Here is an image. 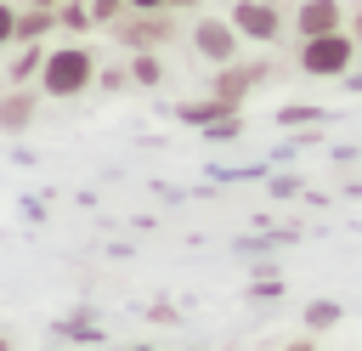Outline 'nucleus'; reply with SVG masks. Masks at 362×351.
Wrapping results in <instances>:
<instances>
[{
	"label": "nucleus",
	"mask_w": 362,
	"mask_h": 351,
	"mask_svg": "<svg viewBox=\"0 0 362 351\" xmlns=\"http://www.w3.org/2000/svg\"><path fill=\"white\" fill-rule=\"evenodd\" d=\"M294 62H300V74H311V79H345L351 62H356V34H351V28L311 34V40H300Z\"/></svg>",
	"instance_id": "obj_1"
},
{
	"label": "nucleus",
	"mask_w": 362,
	"mask_h": 351,
	"mask_svg": "<svg viewBox=\"0 0 362 351\" xmlns=\"http://www.w3.org/2000/svg\"><path fill=\"white\" fill-rule=\"evenodd\" d=\"M90 79H96V57H90L85 45H62V51H51V57L40 62L45 96H79Z\"/></svg>",
	"instance_id": "obj_2"
},
{
	"label": "nucleus",
	"mask_w": 362,
	"mask_h": 351,
	"mask_svg": "<svg viewBox=\"0 0 362 351\" xmlns=\"http://www.w3.org/2000/svg\"><path fill=\"white\" fill-rule=\"evenodd\" d=\"M232 28L243 34V40H255V45H277L283 40V6L277 0H232Z\"/></svg>",
	"instance_id": "obj_3"
},
{
	"label": "nucleus",
	"mask_w": 362,
	"mask_h": 351,
	"mask_svg": "<svg viewBox=\"0 0 362 351\" xmlns=\"http://www.w3.org/2000/svg\"><path fill=\"white\" fill-rule=\"evenodd\" d=\"M238 45H243V34L232 28V17H198L192 23V51L204 57V62H238Z\"/></svg>",
	"instance_id": "obj_4"
},
{
	"label": "nucleus",
	"mask_w": 362,
	"mask_h": 351,
	"mask_svg": "<svg viewBox=\"0 0 362 351\" xmlns=\"http://www.w3.org/2000/svg\"><path fill=\"white\" fill-rule=\"evenodd\" d=\"M260 79H266V62H221V74H215V96H221L226 108H238Z\"/></svg>",
	"instance_id": "obj_5"
},
{
	"label": "nucleus",
	"mask_w": 362,
	"mask_h": 351,
	"mask_svg": "<svg viewBox=\"0 0 362 351\" xmlns=\"http://www.w3.org/2000/svg\"><path fill=\"white\" fill-rule=\"evenodd\" d=\"M328 28H345L339 0H300L294 6V40H311V34H328Z\"/></svg>",
	"instance_id": "obj_6"
},
{
	"label": "nucleus",
	"mask_w": 362,
	"mask_h": 351,
	"mask_svg": "<svg viewBox=\"0 0 362 351\" xmlns=\"http://www.w3.org/2000/svg\"><path fill=\"white\" fill-rule=\"evenodd\" d=\"M164 40H170L164 11H136V17L124 23V45H136V51H158Z\"/></svg>",
	"instance_id": "obj_7"
},
{
	"label": "nucleus",
	"mask_w": 362,
	"mask_h": 351,
	"mask_svg": "<svg viewBox=\"0 0 362 351\" xmlns=\"http://www.w3.org/2000/svg\"><path fill=\"white\" fill-rule=\"evenodd\" d=\"M226 113H238V108H226V102H221L215 91H209L204 102H187V108H181V119H187V125H221Z\"/></svg>",
	"instance_id": "obj_8"
},
{
	"label": "nucleus",
	"mask_w": 362,
	"mask_h": 351,
	"mask_svg": "<svg viewBox=\"0 0 362 351\" xmlns=\"http://www.w3.org/2000/svg\"><path fill=\"white\" fill-rule=\"evenodd\" d=\"M28 113H34V96H6L0 102V130H17V125H28Z\"/></svg>",
	"instance_id": "obj_9"
},
{
	"label": "nucleus",
	"mask_w": 362,
	"mask_h": 351,
	"mask_svg": "<svg viewBox=\"0 0 362 351\" xmlns=\"http://www.w3.org/2000/svg\"><path fill=\"white\" fill-rule=\"evenodd\" d=\"M57 23V6H34L28 17H17V40H34V34H45Z\"/></svg>",
	"instance_id": "obj_10"
},
{
	"label": "nucleus",
	"mask_w": 362,
	"mask_h": 351,
	"mask_svg": "<svg viewBox=\"0 0 362 351\" xmlns=\"http://www.w3.org/2000/svg\"><path fill=\"white\" fill-rule=\"evenodd\" d=\"M130 79H136V85H158V79H164V62H158L153 51H141V57L130 62Z\"/></svg>",
	"instance_id": "obj_11"
},
{
	"label": "nucleus",
	"mask_w": 362,
	"mask_h": 351,
	"mask_svg": "<svg viewBox=\"0 0 362 351\" xmlns=\"http://www.w3.org/2000/svg\"><path fill=\"white\" fill-rule=\"evenodd\" d=\"M305 323H311V328H334V323H339V306H334V300H311V306H305Z\"/></svg>",
	"instance_id": "obj_12"
},
{
	"label": "nucleus",
	"mask_w": 362,
	"mask_h": 351,
	"mask_svg": "<svg viewBox=\"0 0 362 351\" xmlns=\"http://www.w3.org/2000/svg\"><path fill=\"white\" fill-rule=\"evenodd\" d=\"M124 11H130V0H90V23H113Z\"/></svg>",
	"instance_id": "obj_13"
},
{
	"label": "nucleus",
	"mask_w": 362,
	"mask_h": 351,
	"mask_svg": "<svg viewBox=\"0 0 362 351\" xmlns=\"http://www.w3.org/2000/svg\"><path fill=\"white\" fill-rule=\"evenodd\" d=\"M6 40H17V11L0 0V45H6Z\"/></svg>",
	"instance_id": "obj_14"
},
{
	"label": "nucleus",
	"mask_w": 362,
	"mask_h": 351,
	"mask_svg": "<svg viewBox=\"0 0 362 351\" xmlns=\"http://www.w3.org/2000/svg\"><path fill=\"white\" fill-rule=\"evenodd\" d=\"M317 108H283V125H311Z\"/></svg>",
	"instance_id": "obj_15"
},
{
	"label": "nucleus",
	"mask_w": 362,
	"mask_h": 351,
	"mask_svg": "<svg viewBox=\"0 0 362 351\" xmlns=\"http://www.w3.org/2000/svg\"><path fill=\"white\" fill-rule=\"evenodd\" d=\"M130 11H170V0H130Z\"/></svg>",
	"instance_id": "obj_16"
},
{
	"label": "nucleus",
	"mask_w": 362,
	"mask_h": 351,
	"mask_svg": "<svg viewBox=\"0 0 362 351\" xmlns=\"http://www.w3.org/2000/svg\"><path fill=\"white\" fill-rule=\"evenodd\" d=\"M288 351H317V345H311V340H294V345H288Z\"/></svg>",
	"instance_id": "obj_17"
},
{
	"label": "nucleus",
	"mask_w": 362,
	"mask_h": 351,
	"mask_svg": "<svg viewBox=\"0 0 362 351\" xmlns=\"http://www.w3.org/2000/svg\"><path fill=\"white\" fill-rule=\"evenodd\" d=\"M170 6H204V0H170Z\"/></svg>",
	"instance_id": "obj_18"
},
{
	"label": "nucleus",
	"mask_w": 362,
	"mask_h": 351,
	"mask_svg": "<svg viewBox=\"0 0 362 351\" xmlns=\"http://www.w3.org/2000/svg\"><path fill=\"white\" fill-rule=\"evenodd\" d=\"M34 6H62V0H34Z\"/></svg>",
	"instance_id": "obj_19"
},
{
	"label": "nucleus",
	"mask_w": 362,
	"mask_h": 351,
	"mask_svg": "<svg viewBox=\"0 0 362 351\" xmlns=\"http://www.w3.org/2000/svg\"><path fill=\"white\" fill-rule=\"evenodd\" d=\"M356 40H362V17H356Z\"/></svg>",
	"instance_id": "obj_20"
},
{
	"label": "nucleus",
	"mask_w": 362,
	"mask_h": 351,
	"mask_svg": "<svg viewBox=\"0 0 362 351\" xmlns=\"http://www.w3.org/2000/svg\"><path fill=\"white\" fill-rule=\"evenodd\" d=\"M136 351H147V345H136Z\"/></svg>",
	"instance_id": "obj_21"
},
{
	"label": "nucleus",
	"mask_w": 362,
	"mask_h": 351,
	"mask_svg": "<svg viewBox=\"0 0 362 351\" xmlns=\"http://www.w3.org/2000/svg\"><path fill=\"white\" fill-rule=\"evenodd\" d=\"M0 351H6V345H0Z\"/></svg>",
	"instance_id": "obj_22"
}]
</instances>
